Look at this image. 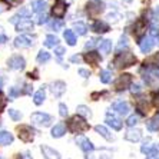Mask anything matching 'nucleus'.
<instances>
[{"mask_svg": "<svg viewBox=\"0 0 159 159\" xmlns=\"http://www.w3.org/2000/svg\"><path fill=\"white\" fill-rule=\"evenodd\" d=\"M136 56L133 55L130 52H123V53H119L118 56L115 57L113 60V65L119 69H125V67H130L132 65L136 63Z\"/></svg>", "mask_w": 159, "mask_h": 159, "instance_id": "obj_1", "label": "nucleus"}, {"mask_svg": "<svg viewBox=\"0 0 159 159\" xmlns=\"http://www.w3.org/2000/svg\"><path fill=\"white\" fill-rule=\"evenodd\" d=\"M67 128H69V130L73 132V133H82V132L89 130V123L85 120V118L76 115V116H73V118L69 119Z\"/></svg>", "mask_w": 159, "mask_h": 159, "instance_id": "obj_2", "label": "nucleus"}, {"mask_svg": "<svg viewBox=\"0 0 159 159\" xmlns=\"http://www.w3.org/2000/svg\"><path fill=\"white\" fill-rule=\"evenodd\" d=\"M86 11H88L89 17H98L105 11V3L102 0H89L86 4Z\"/></svg>", "mask_w": 159, "mask_h": 159, "instance_id": "obj_3", "label": "nucleus"}, {"mask_svg": "<svg viewBox=\"0 0 159 159\" xmlns=\"http://www.w3.org/2000/svg\"><path fill=\"white\" fill-rule=\"evenodd\" d=\"M30 120H32V123H34V125L37 126H49L50 123H52V116L48 115V113H43V112H34V113H32V116H30Z\"/></svg>", "mask_w": 159, "mask_h": 159, "instance_id": "obj_4", "label": "nucleus"}, {"mask_svg": "<svg viewBox=\"0 0 159 159\" xmlns=\"http://www.w3.org/2000/svg\"><path fill=\"white\" fill-rule=\"evenodd\" d=\"M26 66V60L20 55H13L7 59V67L10 70H22Z\"/></svg>", "mask_w": 159, "mask_h": 159, "instance_id": "obj_5", "label": "nucleus"}, {"mask_svg": "<svg viewBox=\"0 0 159 159\" xmlns=\"http://www.w3.org/2000/svg\"><path fill=\"white\" fill-rule=\"evenodd\" d=\"M17 132H19V139L23 142H32L34 139V130H33V128L29 125L19 126Z\"/></svg>", "mask_w": 159, "mask_h": 159, "instance_id": "obj_6", "label": "nucleus"}, {"mask_svg": "<svg viewBox=\"0 0 159 159\" xmlns=\"http://www.w3.org/2000/svg\"><path fill=\"white\" fill-rule=\"evenodd\" d=\"M66 10H67V4L65 0H56L55 4L52 7V15L55 16L56 19H63L65 15H66Z\"/></svg>", "mask_w": 159, "mask_h": 159, "instance_id": "obj_7", "label": "nucleus"}, {"mask_svg": "<svg viewBox=\"0 0 159 159\" xmlns=\"http://www.w3.org/2000/svg\"><path fill=\"white\" fill-rule=\"evenodd\" d=\"M130 83H132V75L123 73V75H120V76L116 79L115 89L118 90V92H122V90H125L126 88H129Z\"/></svg>", "mask_w": 159, "mask_h": 159, "instance_id": "obj_8", "label": "nucleus"}, {"mask_svg": "<svg viewBox=\"0 0 159 159\" xmlns=\"http://www.w3.org/2000/svg\"><path fill=\"white\" fill-rule=\"evenodd\" d=\"M146 20L145 19H138L136 22H135V25H133V34L136 36L138 42L141 40V39H143V34L145 32H146Z\"/></svg>", "mask_w": 159, "mask_h": 159, "instance_id": "obj_9", "label": "nucleus"}, {"mask_svg": "<svg viewBox=\"0 0 159 159\" xmlns=\"http://www.w3.org/2000/svg\"><path fill=\"white\" fill-rule=\"evenodd\" d=\"M138 44H139V49H141L142 53H149L153 48V44H155V40L151 36H146L138 42Z\"/></svg>", "mask_w": 159, "mask_h": 159, "instance_id": "obj_10", "label": "nucleus"}, {"mask_svg": "<svg viewBox=\"0 0 159 159\" xmlns=\"http://www.w3.org/2000/svg\"><path fill=\"white\" fill-rule=\"evenodd\" d=\"M50 90H52V93H53V96H55V98H60L63 93L66 92V83H65V82H62V80L53 82Z\"/></svg>", "mask_w": 159, "mask_h": 159, "instance_id": "obj_11", "label": "nucleus"}, {"mask_svg": "<svg viewBox=\"0 0 159 159\" xmlns=\"http://www.w3.org/2000/svg\"><path fill=\"white\" fill-rule=\"evenodd\" d=\"M15 46L16 48H20V49H26L33 46V40L30 39L29 36H25V34H20L15 39Z\"/></svg>", "mask_w": 159, "mask_h": 159, "instance_id": "obj_12", "label": "nucleus"}, {"mask_svg": "<svg viewBox=\"0 0 159 159\" xmlns=\"http://www.w3.org/2000/svg\"><path fill=\"white\" fill-rule=\"evenodd\" d=\"M83 60H85L86 63H89V65H92V66H98L100 63V60H102V57H100L99 53L90 50L89 53H85V55H83Z\"/></svg>", "mask_w": 159, "mask_h": 159, "instance_id": "obj_13", "label": "nucleus"}, {"mask_svg": "<svg viewBox=\"0 0 159 159\" xmlns=\"http://www.w3.org/2000/svg\"><path fill=\"white\" fill-rule=\"evenodd\" d=\"M76 143H78V146L83 152H92L93 149H95V146L92 145V142L85 136H78L76 138Z\"/></svg>", "mask_w": 159, "mask_h": 159, "instance_id": "obj_14", "label": "nucleus"}, {"mask_svg": "<svg viewBox=\"0 0 159 159\" xmlns=\"http://www.w3.org/2000/svg\"><path fill=\"white\" fill-rule=\"evenodd\" d=\"M112 107H113V111H116L120 116H125L129 113L130 107H129V103L128 102H123V100H119V102H115V103L112 105Z\"/></svg>", "mask_w": 159, "mask_h": 159, "instance_id": "obj_15", "label": "nucleus"}, {"mask_svg": "<svg viewBox=\"0 0 159 159\" xmlns=\"http://www.w3.org/2000/svg\"><path fill=\"white\" fill-rule=\"evenodd\" d=\"M30 7H32V11L42 15V13H44L46 7H48V0H32Z\"/></svg>", "mask_w": 159, "mask_h": 159, "instance_id": "obj_16", "label": "nucleus"}, {"mask_svg": "<svg viewBox=\"0 0 159 159\" xmlns=\"http://www.w3.org/2000/svg\"><path fill=\"white\" fill-rule=\"evenodd\" d=\"M30 16V10L26 7L20 9V10L16 13L15 16H11L10 17V23H13V25H17L19 22H22V20H25V19H29Z\"/></svg>", "mask_w": 159, "mask_h": 159, "instance_id": "obj_17", "label": "nucleus"}, {"mask_svg": "<svg viewBox=\"0 0 159 159\" xmlns=\"http://www.w3.org/2000/svg\"><path fill=\"white\" fill-rule=\"evenodd\" d=\"M141 138H142V132L139 129H136V128H130L125 133V139L129 142H138L141 141Z\"/></svg>", "mask_w": 159, "mask_h": 159, "instance_id": "obj_18", "label": "nucleus"}, {"mask_svg": "<svg viewBox=\"0 0 159 159\" xmlns=\"http://www.w3.org/2000/svg\"><path fill=\"white\" fill-rule=\"evenodd\" d=\"M40 151L46 159H62L59 155V152H56L55 149H52L50 146H48V145H42Z\"/></svg>", "mask_w": 159, "mask_h": 159, "instance_id": "obj_19", "label": "nucleus"}, {"mask_svg": "<svg viewBox=\"0 0 159 159\" xmlns=\"http://www.w3.org/2000/svg\"><path fill=\"white\" fill-rule=\"evenodd\" d=\"M106 122L109 126H112L115 130H120L122 129V122H120V119L116 118L113 113H111V112H107L106 113Z\"/></svg>", "mask_w": 159, "mask_h": 159, "instance_id": "obj_20", "label": "nucleus"}, {"mask_svg": "<svg viewBox=\"0 0 159 159\" xmlns=\"http://www.w3.org/2000/svg\"><path fill=\"white\" fill-rule=\"evenodd\" d=\"M92 30L95 33H99V34H103L109 32V25L103 20H96V22L92 25Z\"/></svg>", "mask_w": 159, "mask_h": 159, "instance_id": "obj_21", "label": "nucleus"}, {"mask_svg": "<svg viewBox=\"0 0 159 159\" xmlns=\"http://www.w3.org/2000/svg\"><path fill=\"white\" fill-rule=\"evenodd\" d=\"M33 22L30 19H25L16 25V32H32L33 30Z\"/></svg>", "mask_w": 159, "mask_h": 159, "instance_id": "obj_22", "label": "nucleus"}, {"mask_svg": "<svg viewBox=\"0 0 159 159\" xmlns=\"http://www.w3.org/2000/svg\"><path fill=\"white\" fill-rule=\"evenodd\" d=\"M11 142H13V135L7 130H2L0 132V145L7 146V145H11Z\"/></svg>", "mask_w": 159, "mask_h": 159, "instance_id": "obj_23", "label": "nucleus"}, {"mask_svg": "<svg viewBox=\"0 0 159 159\" xmlns=\"http://www.w3.org/2000/svg\"><path fill=\"white\" fill-rule=\"evenodd\" d=\"M52 138H62L65 133H66V128H65V125L63 123H57V125H55L52 128Z\"/></svg>", "mask_w": 159, "mask_h": 159, "instance_id": "obj_24", "label": "nucleus"}, {"mask_svg": "<svg viewBox=\"0 0 159 159\" xmlns=\"http://www.w3.org/2000/svg\"><path fill=\"white\" fill-rule=\"evenodd\" d=\"M63 37H65V40H66V43L69 46H75L76 44V34H75L73 30L66 29L63 32Z\"/></svg>", "mask_w": 159, "mask_h": 159, "instance_id": "obj_25", "label": "nucleus"}, {"mask_svg": "<svg viewBox=\"0 0 159 159\" xmlns=\"http://www.w3.org/2000/svg\"><path fill=\"white\" fill-rule=\"evenodd\" d=\"M95 130L99 133L100 136H103L106 141H112V139H113V136L111 135V132H109V130H107L103 125H96V126H95Z\"/></svg>", "mask_w": 159, "mask_h": 159, "instance_id": "obj_26", "label": "nucleus"}, {"mask_svg": "<svg viewBox=\"0 0 159 159\" xmlns=\"http://www.w3.org/2000/svg\"><path fill=\"white\" fill-rule=\"evenodd\" d=\"M59 44V39L55 36V34H48L46 39H44V46L46 48H57Z\"/></svg>", "mask_w": 159, "mask_h": 159, "instance_id": "obj_27", "label": "nucleus"}, {"mask_svg": "<svg viewBox=\"0 0 159 159\" xmlns=\"http://www.w3.org/2000/svg\"><path fill=\"white\" fill-rule=\"evenodd\" d=\"M44 99H46V92H44V88L40 89V90H37L36 93H34V96H33V102L34 105H42L44 102Z\"/></svg>", "mask_w": 159, "mask_h": 159, "instance_id": "obj_28", "label": "nucleus"}, {"mask_svg": "<svg viewBox=\"0 0 159 159\" xmlns=\"http://www.w3.org/2000/svg\"><path fill=\"white\" fill-rule=\"evenodd\" d=\"M76 112H78V115L82 116V118H90V116H92L90 109H89L88 106H85V105H79V106L76 107Z\"/></svg>", "mask_w": 159, "mask_h": 159, "instance_id": "obj_29", "label": "nucleus"}, {"mask_svg": "<svg viewBox=\"0 0 159 159\" xmlns=\"http://www.w3.org/2000/svg\"><path fill=\"white\" fill-rule=\"evenodd\" d=\"M99 50L103 53V55L109 53L112 50V40H102L99 43Z\"/></svg>", "mask_w": 159, "mask_h": 159, "instance_id": "obj_30", "label": "nucleus"}, {"mask_svg": "<svg viewBox=\"0 0 159 159\" xmlns=\"http://www.w3.org/2000/svg\"><path fill=\"white\" fill-rule=\"evenodd\" d=\"M73 30L76 32L78 34H80V36H83V34H86V32H88V27H86L85 23L82 22H76L73 25Z\"/></svg>", "mask_w": 159, "mask_h": 159, "instance_id": "obj_31", "label": "nucleus"}, {"mask_svg": "<svg viewBox=\"0 0 159 159\" xmlns=\"http://www.w3.org/2000/svg\"><path fill=\"white\" fill-rule=\"evenodd\" d=\"M36 60H37V63H46V62H49V60H50V53L42 49L40 52L37 53Z\"/></svg>", "mask_w": 159, "mask_h": 159, "instance_id": "obj_32", "label": "nucleus"}, {"mask_svg": "<svg viewBox=\"0 0 159 159\" xmlns=\"http://www.w3.org/2000/svg\"><path fill=\"white\" fill-rule=\"evenodd\" d=\"M99 79H100V82L102 83H109V82L112 80V72L111 70H102L99 73Z\"/></svg>", "mask_w": 159, "mask_h": 159, "instance_id": "obj_33", "label": "nucleus"}, {"mask_svg": "<svg viewBox=\"0 0 159 159\" xmlns=\"http://www.w3.org/2000/svg\"><path fill=\"white\" fill-rule=\"evenodd\" d=\"M20 95H23V93H22V89H17L16 86H13V88L9 89V100L16 99V98L20 96Z\"/></svg>", "mask_w": 159, "mask_h": 159, "instance_id": "obj_34", "label": "nucleus"}, {"mask_svg": "<svg viewBox=\"0 0 159 159\" xmlns=\"http://www.w3.org/2000/svg\"><path fill=\"white\" fill-rule=\"evenodd\" d=\"M126 48H128V37L122 36L120 37V40H119V43H118V46H116V52H118V55L119 53H122V49H126Z\"/></svg>", "mask_w": 159, "mask_h": 159, "instance_id": "obj_35", "label": "nucleus"}, {"mask_svg": "<svg viewBox=\"0 0 159 159\" xmlns=\"http://www.w3.org/2000/svg\"><path fill=\"white\" fill-rule=\"evenodd\" d=\"M9 116H10L15 122H17V120H20L22 119V113H20V111H16V109H9Z\"/></svg>", "mask_w": 159, "mask_h": 159, "instance_id": "obj_36", "label": "nucleus"}, {"mask_svg": "<svg viewBox=\"0 0 159 159\" xmlns=\"http://www.w3.org/2000/svg\"><path fill=\"white\" fill-rule=\"evenodd\" d=\"M146 128H148V130H151V132H155V130L159 129V125L152 119V120H148V122H146Z\"/></svg>", "mask_w": 159, "mask_h": 159, "instance_id": "obj_37", "label": "nucleus"}, {"mask_svg": "<svg viewBox=\"0 0 159 159\" xmlns=\"http://www.w3.org/2000/svg\"><path fill=\"white\" fill-rule=\"evenodd\" d=\"M63 22L62 20H55V22L50 25V27H52V30H55V32H59V30H62L63 29Z\"/></svg>", "mask_w": 159, "mask_h": 159, "instance_id": "obj_38", "label": "nucleus"}, {"mask_svg": "<svg viewBox=\"0 0 159 159\" xmlns=\"http://www.w3.org/2000/svg\"><path fill=\"white\" fill-rule=\"evenodd\" d=\"M138 120H139V118H138V115H132L128 118V120H126V125L129 126V128H133V126L138 123Z\"/></svg>", "mask_w": 159, "mask_h": 159, "instance_id": "obj_39", "label": "nucleus"}, {"mask_svg": "<svg viewBox=\"0 0 159 159\" xmlns=\"http://www.w3.org/2000/svg\"><path fill=\"white\" fill-rule=\"evenodd\" d=\"M98 42H102V40H99V39H95V37H93V39H89V40L86 42V44H85V49H86V50H88V49H93L98 44Z\"/></svg>", "mask_w": 159, "mask_h": 159, "instance_id": "obj_40", "label": "nucleus"}, {"mask_svg": "<svg viewBox=\"0 0 159 159\" xmlns=\"http://www.w3.org/2000/svg\"><path fill=\"white\" fill-rule=\"evenodd\" d=\"M59 113H60V116H62V118H66V116H67L69 111H67V106L65 103H60L59 105Z\"/></svg>", "mask_w": 159, "mask_h": 159, "instance_id": "obj_41", "label": "nucleus"}, {"mask_svg": "<svg viewBox=\"0 0 159 159\" xmlns=\"http://www.w3.org/2000/svg\"><path fill=\"white\" fill-rule=\"evenodd\" d=\"M142 90V86L139 85V83H133L132 86H130V92L133 93V95H138V93H141Z\"/></svg>", "mask_w": 159, "mask_h": 159, "instance_id": "obj_42", "label": "nucleus"}, {"mask_svg": "<svg viewBox=\"0 0 159 159\" xmlns=\"http://www.w3.org/2000/svg\"><path fill=\"white\" fill-rule=\"evenodd\" d=\"M151 148H152V146L149 145V139H148V141H145V142H143V145L141 146L142 153H146V155H148V152L151 151Z\"/></svg>", "mask_w": 159, "mask_h": 159, "instance_id": "obj_43", "label": "nucleus"}, {"mask_svg": "<svg viewBox=\"0 0 159 159\" xmlns=\"http://www.w3.org/2000/svg\"><path fill=\"white\" fill-rule=\"evenodd\" d=\"M6 4H9L10 7H17L19 4L22 3V0H3Z\"/></svg>", "mask_w": 159, "mask_h": 159, "instance_id": "obj_44", "label": "nucleus"}, {"mask_svg": "<svg viewBox=\"0 0 159 159\" xmlns=\"http://www.w3.org/2000/svg\"><path fill=\"white\" fill-rule=\"evenodd\" d=\"M48 15L46 13H42V15H39V19H37V23L39 25H44V23H48Z\"/></svg>", "mask_w": 159, "mask_h": 159, "instance_id": "obj_45", "label": "nucleus"}, {"mask_svg": "<svg viewBox=\"0 0 159 159\" xmlns=\"http://www.w3.org/2000/svg\"><path fill=\"white\" fill-rule=\"evenodd\" d=\"M151 37L153 39V40H158V42H159V29H156V27H152V30H151Z\"/></svg>", "mask_w": 159, "mask_h": 159, "instance_id": "obj_46", "label": "nucleus"}, {"mask_svg": "<svg viewBox=\"0 0 159 159\" xmlns=\"http://www.w3.org/2000/svg\"><path fill=\"white\" fill-rule=\"evenodd\" d=\"M65 52H66V50H65V48H62V46H57V48L55 49V53H56V56H57L59 59L65 55Z\"/></svg>", "mask_w": 159, "mask_h": 159, "instance_id": "obj_47", "label": "nucleus"}, {"mask_svg": "<svg viewBox=\"0 0 159 159\" xmlns=\"http://www.w3.org/2000/svg\"><path fill=\"white\" fill-rule=\"evenodd\" d=\"M32 90H33V88H32V85H29V83H26V85H25V88L22 89V93H23V95H30V93H32Z\"/></svg>", "mask_w": 159, "mask_h": 159, "instance_id": "obj_48", "label": "nucleus"}, {"mask_svg": "<svg viewBox=\"0 0 159 159\" xmlns=\"http://www.w3.org/2000/svg\"><path fill=\"white\" fill-rule=\"evenodd\" d=\"M6 103H7V99L0 93V112H3V109L6 107Z\"/></svg>", "mask_w": 159, "mask_h": 159, "instance_id": "obj_49", "label": "nucleus"}, {"mask_svg": "<svg viewBox=\"0 0 159 159\" xmlns=\"http://www.w3.org/2000/svg\"><path fill=\"white\" fill-rule=\"evenodd\" d=\"M146 156H149V158H155V156H158V148H156V146H152L151 151L148 152V155Z\"/></svg>", "mask_w": 159, "mask_h": 159, "instance_id": "obj_50", "label": "nucleus"}, {"mask_svg": "<svg viewBox=\"0 0 159 159\" xmlns=\"http://www.w3.org/2000/svg\"><path fill=\"white\" fill-rule=\"evenodd\" d=\"M79 75H80L82 78L88 79L89 76H90V72H89V70H86V69H79Z\"/></svg>", "mask_w": 159, "mask_h": 159, "instance_id": "obj_51", "label": "nucleus"}, {"mask_svg": "<svg viewBox=\"0 0 159 159\" xmlns=\"http://www.w3.org/2000/svg\"><path fill=\"white\" fill-rule=\"evenodd\" d=\"M70 62H73V63H80V62H82V56L73 55V56L70 57Z\"/></svg>", "mask_w": 159, "mask_h": 159, "instance_id": "obj_52", "label": "nucleus"}, {"mask_svg": "<svg viewBox=\"0 0 159 159\" xmlns=\"http://www.w3.org/2000/svg\"><path fill=\"white\" fill-rule=\"evenodd\" d=\"M152 19H153V20H158V22H159V6L155 9V11H153V17H152Z\"/></svg>", "mask_w": 159, "mask_h": 159, "instance_id": "obj_53", "label": "nucleus"}, {"mask_svg": "<svg viewBox=\"0 0 159 159\" xmlns=\"http://www.w3.org/2000/svg\"><path fill=\"white\" fill-rule=\"evenodd\" d=\"M27 76H29L30 79H32V78H33V79H37V78H39V76H37V70H34L33 73H32V72H30V73H27Z\"/></svg>", "mask_w": 159, "mask_h": 159, "instance_id": "obj_54", "label": "nucleus"}, {"mask_svg": "<svg viewBox=\"0 0 159 159\" xmlns=\"http://www.w3.org/2000/svg\"><path fill=\"white\" fill-rule=\"evenodd\" d=\"M7 42V36L6 34H0V43H6Z\"/></svg>", "mask_w": 159, "mask_h": 159, "instance_id": "obj_55", "label": "nucleus"}, {"mask_svg": "<svg viewBox=\"0 0 159 159\" xmlns=\"http://www.w3.org/2000/svg\"><path fill=\"white\" fill-rule=\"evenodd\" d=\"M19 159H33V158H32V156H30L29 153L26 152V153H23V155H20V158H19Z\"/></svg>", "mask_w": 159, "mask_h": 159, "instance_id": "obj_56", "label": "nucleus"}, {"mask_svg": "<svg viewBox=\"0 0 159 159\" xmlns=\"http://www.w3.org/2000/svg\"><path fill=\"white\" fill-rule=\"evenodd\" d=\"M153 103H155V106H158V107H159V95L155 98V100H153Z\"/></svg>", "mask_w": 159, "mask_h": 159, "instance_id": "obj_57", "label": "nucleus"}, {"mask_svg": "<svg viewBox=\"0 0 159 159\" xmlns=\"http://www.w3.org/2000/svg\"><path fill=\"white\" fill-rule=\"evenodd\" d=\"M2 88H3V76L0 73V90H2Z\"/></svg>", "mask_w": 159, "mask_h": 159, "instance_id": "obj_58", "label": "nucleus"}, {"mask_svg": "<svg viewBox=\"0 0 159 159\" xmlns=\"http://www.w3.org/2000/svg\"><path fill=\"white\" fill-rule=\"evenodd\" d=\"M125 2H128V3H129V2H132V0H125Z\"/></svg>", "mask_w": 159, "mask_h": 159, "instance_id": "obj_59", "label": "nucleus"}, {"mask_svg": "<svg viewBox=\"0 0 159 159\" xmlns=\"http://www.w3.org/2000/svg\"><path fill=\"white\" fill-rule=\"evenodd\" d=\"M0 159H4V158H2V156H0Z\"/></svg>", "mask_w": 159, "mask_h": 159, "instance_id": "obj_60", "label": "nucleus"}, {"mask_svg": "<svg viewBox=\"0 0 159 159\" xmlns=\"http://www.w3.org/2000/svg\"><path fill=\"white\" fill-rule=\"evenodd\" d=\"M0 11H2V9H0Z\"/></svg>", "mask_w": 159, "mask_h": 159, "instance_id": "obj_61", "label": "nucleus"}, {"mask_svg": "<svg viewBox=\"0 0 159 159\" xmlns=\"http://www.w3.org/2000/svg\"><path fill=\"white\" fill-rule=\"evenodd\" d=\"M156 159H158V158H156Z\"/></svg>", "mask_w": 159, "mask_h": 159, "instance_id": "obj_62", "label": "nucleus"}]
</instances>
